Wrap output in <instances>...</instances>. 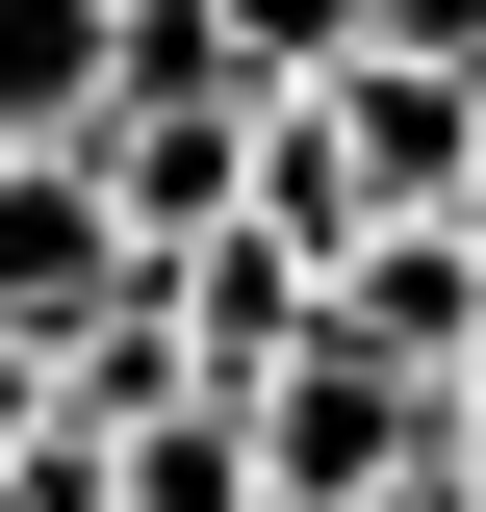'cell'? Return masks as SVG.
<instances>
[{
    "label": "cell",
    "instance_id": "obj_1",
    "mask_svg": "<svg viewBox=\"0 0 486 512\" xmlns=\"http://www.w3.org/2000/svg\"><path fill=\"white\" fill-rule=\"evenodd\" d=\"M231 180H256V103H103V128H77V205H103L128 256H205Z\"/></svg>",
    "mask_w": 486,
    "mask_h": 512
},
{
    "label": "cell",
    "instance_id": "obj_2",
    "mask_svg": "<svg viewBox=\"0 0 486 512\" xmlns=\"http://www.w3.org/2000/svg\"><path fill=\"white\" fill-rule=\"evenodd\" d=\"M128 282H154V256H128L103 205H77V154H0V359H52V333H103Z\"/></svg>",
    "mask_w": 486,
    "mask_h": 512
},
{
    "label": "cell",
    "instance_id": "obj_3",
    "mask_svg": "<svg viewBox=\"0 0 486 512\" xmlns=\"http://www.w3.org/2000/svg\"><path fill=\"white\" fill-rule=\"evenodd\" d=\"M307 333H333V359H384V384H461V333H486V256H461V231H359L333 282H307Z\"/></svg>",
    "mask_w": 486,
    "mask_h": 512
},
{
    "label": "cell",
    "instance_id": "obj_4",
    "mask_svg": "<svg viewBox=\"0 0 486 512\" xmlns=\"http://www.w3.org/2000/svg\"><path fill=\"white\" fill-rule=\"evenodd\" d=\"M103 52H128V0H0V154H77Z\"/></svg>",
    "mask_w": 486,
    "mask_h": 512
},
{
    "label": "cell",
    "instance_id": "obj_5",
    "mask_svg": "<svg viewBox=\"0 0 486 512\" xmlns=\"http://www.w3.org/2000/svg\"><path fill=\"white\" fill-rule=\"evenodd\" d=\"M205 77L231 103H307V77H359V0H205Z\"/></svg>",
    "mask_w": 486,
    "mask_h": 512
},
{
    "label": "cell",
    "instance_id": "obj_6",
    "mask_svg": "<svg viewBox=\"0 0 486 512\" xmlns=\"http://www.w3.org/2000/svg\"><path fill=\"white\" fill-rule=\"evenodd\" d=\"M435 461H461V487H486V333H461V384H435Z\"/></svg>",
    "mask_w": 486,
    "mask_h": 512
},
{
    "label": "cell",
    "instance_id": "obj_7",
    "mask_svg": "<svg viewBox=\"0 0 486 512\" xmlns=\"http://www.w3.org/2000/svg\"><path fill=\"white\" fill-rule=\"evenodd\" d=\"M359 512H486V487H461V461H435V487H359Z\"/></svg>",
    "mask_w": 486,
    "mask_h": 512
}]
</instances>
